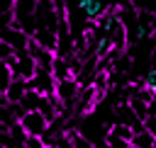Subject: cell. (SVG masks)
<instances>
[{"label":"cell","instance_id":"6da1fadb","mask_svg":"<svg viewBox=\"0 0 156 148\" xmlns=\"http://www.w3.org/2000/svg\"><path fill=\"white\" fill-rule=\"evenodd\" d=\"M7 63H10V68H12V73H15V78H17V80H32V78L37 75V70H39L37 61H34L27 51L15 53V58H12V61H7Z\"/></svg>","mask_w":156,"mask_h":148},{"label":"cell","instance_id":"7a4b0ae2","mask_svg":"<svg viewBox=\"0 0 156 148\" xmlns=\"http://www.w3.org/2000/svg\"><path fill=\"white\" fill-rule=\"evenodd\" d=\"M29 34L24 32V29H20L17 24H7V27H0V41H5L7 46H12L15 49V53H22V51H27V46H29Z\"/></svg>","mask_w":156,"mask_h":148},{"label":"cell","instance_id":"3957f363","mask_svg":"<svg viewBox=\"0 0 156 148\" xmlns=\"http://www.w3.org/2000/svg\"><path fill=\"white\" fill-rule=\"evenodd\" d=\"M20 126L27 131V136L32 138H41L49 129V119L41 114V112H24L20 116Z\"/></svg>","mask_w":156,"mask_h":148},{"label":"cell","instance_id":"277c9868","mask_svg":"<svg viewBox=\"0 0 156 148\" xmlns=\"http://www.w3.org/2000/svg\"><path fill=\"white\" fill-rule=\"evenodd\" d=\"M56 78H54V73L51 70H37V75L32 78V80H27V87L29 90H37L39 95H44V97H54L56 95Z\"/></svg>","mask_w":156,"mask_h":148},{"label":"cell","instance_id":"5b68a950","mask_svg":"<svg viewBox=\"0 0 156 148\" xmlns=\"http://www.w3.org/2000/svg\"><path fill=\"white\" fill-rule=\"evenodd\" d=\"M32 39H34L41 49H49V51L56 53V46H58V32H54V29H49V27H39V29L34 32Z\"/></svg>","mask_w":156,"mask_h":148},{"label":"cell","instance_id":"8992f818","mask_svg":"<svg viewBox=\"0 0 156 148\" xmlns=\"http://www.w3.org/2000/svg\"><path fill=\"white\" fill-rule=\"evenodd\" d=\"M27 90H29V87H27V80H17V78H15L12 85L5 90V99H7V104H20L22 97L27 95Z\"/></svg>","mask_w":156,"mask_h":148},{"label":"cell","instance_id":"52a82bcc","mask_svg":"<svg viewBox=\"0 0 156 148\" xmlns=\"http://www.w3.org/2000/svg\"><path fill=\"white\" fill-rule=\"evenodd\" d=\"M44 102H46V97H44V95H39L37 90H27V95H24V97H22V102H20V107H22L24 112H39Z\"/></svg>","mask_w":156,"mask_h":148},{"label":"cell","instance_id":"ba28073f","mask_svg":"<svg viewBox=\"0 0 156 148\" xmlns=\"http://www.w3.org/2000/svg\"><path fill=\"white\" fill-rule=\"evenodd\" d=\"M78 7L83 10V15L90 19V22H98L105 12H102V2L100 0H78Z\"/></svg>","mask_w":156,"mask_h":148},{"label":"cell","instance_id":"9c48e42d","mask_svg":"<svg viewBox=\"0 0 156 148\" xmlns=\"http://www.w3.org/2000/svg\"><path fill=\"white\" fill-rule=\"evenodd\" d=\"M51 73H54V78H56V80L73 78V73H71V66H68V58H58V56H56V61H54V68H51Z\"/></svg>","mask_w":156,"mask_h":148},{"label":"cell","instance_id":"30bf717a","mask_svg":"<svg viewBox=\"0 0 156 148\" xmlns=\"http://www.w3.org/2000/svg\"><path fill=\"white\" fill-rule=\"evenodd\" d=\"M12 80H15V73H12L10 63H7V61H0V92H2V95H5V90L12 85Z\"/></svg>","mask_w":156,"mask_h":148},{"label":"cell","instance_id":"8fae6325","mask_svg":"<svg viewBox=\"0 0 156 148\" xmlns=\"http://www.w3.org/2000/svg\"><path fill=\"white\" fill-rule=\"evenodd\" d=\"M127 104L134 109V114H136L141 121H146V119H149V104H146L144 99H139V97H129V99H127Z\"/></svg>","mask_w":156,"mask_h":148},{"label":"cell","instance_id":"7c38bea8","mask_svg":"<svg viewBox=\"0 0 156 148\" xmlns=\"http://www.w3.org/2000/svg\"><path fill=\"white\" fill-rule=\"evenodd\" d=\"M154 143H156V136L149 133L146 129L139 131V133H134V138H132V146H136V148H151Z\"/></svg>","mask_w":156,"mask_h":148},{"label":"cell","instance_id":"4fadbf2b","mask_svg":"<svg viewBox=\"0 0 156 148\" xmlns=\"http://www.w3.org/2000/svg\"><path fill=\"white\" fill-rule=\"evenodd\" d=\"M107 131H110L112 136H117V138L129 141V143H132V138H134V129H132V126H127V124H112Z\"/></svg>","mask_w":156,"mask_h":148},{"label":"cell","instance_id":"5bb4252c","mask_svg":"<svg viewBox=\"0 0 156 148\" xmlns=\"http://www.w3.org/2000/svg\"><path fill=\"white\" fill-rule=\"evenodd\" d=\"M105 143H107L110 148H129V146H132L129 141H124V138H117V136H112L110 131L105 133Z\"/></svg>","mask_w":156,"mask_h":148},{"label":"cell","instance_id":"9a60e30c","mask_svg":"<svg viewBox=\"0 0 156 148\" xmlns=\"http://www.w3.org/2000/svg\"><path fill=\"white\" fill-rule=\"evenodd\" d=\"M15 58V49L7 46L5 41H0V61H12Z\"/></svg>","mask_w":156,"mask_h":148},{"label":"cell","instance_id":"2e32d148","mask_svg":"<svg viewBox=\"0 0 156 148\" xmlns=\"http://www.w3.org/2000/svg\"><path fill=\"white\" fill-rule=\"evenodd\" d=\"M144 85H146V87H151V90L156 92V70H149V73L144 75Z\"/></svg>","mask_w":156,"mask_h":148},{"label":"cell","instance_id":"e0dca14e","mask_svg":"<svg viewBox=\"0 0 156 148\" xmlns=\"http://www.w3.org/2000/svg\"><path fill=\"white\" fill-rule=\"evenodd\" d=\"M149 66H151V70H156V51H151V56H149Z\"/></svg>","mask_w":156,"mask_h":148},{"label":"cell","instance_id":"ac0fdd59","mask_svg":"<svg viewBox=\"0 0 156 148\" xmlns=\"http://www.w3.org/2000/svg\"><path fill=\"white\" fill-rule=\"evenodd\" d=\"M95 148H110V146H107V143L102 141V143H100V146H95Z\"/></svg>","mask_w":156,"mask_h":148},{"label":"cell","instance_id":"d6986e66","mask_svg":"<svg viewBox=\"0 0 156 148\" xmlns=\"http://www.w3.org/2000/svg\"><path fill=\"white\" fill-rule=\"evenodd\" d=\"M46 148H61V146H46Z\"/></svg>","mask_w":156,"mask_h":148},{"label":"cell","instance_id":"ffe728a7","mask_svg":"<svg viewBox=\"0 0 156 148\" xmlns=\"http://www.w3.org/2000/svg\"><path fill=\"white\" fill-rule=\"evenodd\" d=\"M0 148H7V146H2V143H0Z\"/></svg>","mask_w":156,"mask_h":148},{"label":"cell","instance_id":"44dd1931","mask_svg":"<svg viewBox=\"0 0 156 148\" xmlns=\"http://www.w3.org/2000/svg\"><path fill=\"white\" fill-rule=\"evenodd\" d=\"M129 148H136V146H129Z\"/></svg>","mask_w":156,"mask_h":148},{"label":"cell","instance_id":"7402d4cb","mask_svg":"<svg viewBox=\"0 0 156 148\" xmlns=\"http://www.w3.org/2000/svg\"><path fill=\"white\" fill-rule=\"evenodd\" d=\"M151 148H156V143H154V146H151Z\"/></svg>","mask_w":156,"mask_h":148}]
</instances>
